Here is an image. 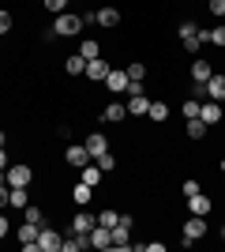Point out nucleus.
<instances>
[{
  "label": "nucleus",
  "instance_id": "f257e3e1",
  "mask_svg": "<svg viewBox=\"0 0 225 252\" xmlns=\"http://www.w3.org/2000/svg\"><path fill=\"white\" fill-rule=\"evenodd\" d=\"M176 34H180V45L188 53H199V49H203V42H206V31H199V23H192V19H184Z\"/></svg>",
  "mask_w": 225,
  "mask_h": 252
},
{
  "label": "nucleus",
  "instance_id": "f03ea898",
  "mask_svg": "<svg viewBox=\"0 0 225 252\" xmlns=\"http://www.w3.org/2000/svg\"><path fill=\"white\" fill-rule=\"evenodd\" d=\"M83 31V15H75V11H60L53 23V34L56 38H75V34Z\"/></svg>",
  "mask_w": 225,
  "mask_h": 252
},
{
  "label": "nucleus",
  "instance_id": "7ed1b4c3",
  "mask_svg": "<svg viewBox=\"0 0 225 252\" xmlns=\"http://www.w3.org/2000/svg\"><path fill=\"white\" fill-rule=\"evenodd\" d=\"M206 237V215H192V219L184 222V241L180 245H195Z\"/></svg>",
  "mask_w": 225,
  "mask_h": 252
},
{
  "label": "nucleus",
  "instance_id": "20e7f679",
  "mask_svg": "<svg viewBox=\"0 0 225 252\" xmlns=\"http://www.w3.org/2000/svg\"><path fill=\"white\" fill-rule=\"evenodd\" d=\"M131 226H135V219L120 215V222L113 226V249H131Z\"/></svg>",
  "mask_w": 225,
  "mask_h": 252
},
{
  "label": "nucleus",
  "instance_id": "39448f33",
  "mask_svg": "<svg viewBox=\"0 0 225 252\" xmlns=\"http://www.w3.org/2000/svg\"><path fill=\"white\" fill-rule=\"evenodd\" d=\"M4 177H8V185H11V189H26V185L34 181V169L19 162V166H8V169H4Z\"/></svg>",
  "mask_w": 225,
  "mask_h": 252
},
{
  "label": "nucleus",
  "instance_id": "423d86ee",
  "mask_svg": "<svg viewBox=\"0 0 225 252\" xmlns=\"http://www.w3.org/2000/svg\"><path fill=\"white\" fill-rule=\"evenodd\" d=\"M128 72H120V68H109V75H105V87L113 91V94H128Z\"/></svg>",
  "mask_w": 225,
  "mask_h": 252
},
{
  "label": "nucleus",
  "instance_id": "0eeeda50",
  "mask_svg": "<svg viewBox=\"0 0 225 252\" xmlns=\"http://www.w3.org/2000/svg\"><path fill=\"white\" fill-rule=\"evenodd\" d=\"M38 233H42V226H34V222H23V226H19L23 252H34V249H38Z\"/></svg>",
  "mask_w": 225,
  "mask_h": 252
},
{
  "label": "nucleus",
  "instance_id": "6e6552de",
  "mask_svg": "<svg viewBox=\"0 0 225 252\" xmlns=\"http://www.w3.org/2000/svg\"><path fill=\"white\" fill-rule=\"evenodd\" d=\"M60 245H64V237H60L56 230H45V226H42V233H38V249H42V252H60Z\"/></svg>",
  "mask_w": 225,
  "mask_h": 252
},
{
  "label": "nucleus",
  "instance_id": "1a4fd4ad",
  "mask_svg": "<svg viewBox=\"0 0 225 252\" xmlns=\"http://www.w3.org/2000/svg\"><path fill=\"white\" fill-rule=\"evenodd\" d=\"M199 117H203L206 125H218V121H222V102H214V98H203V105H199Z\"/></svg>",
  "mask_w": 225,
  "mask_h": 252
},
{
  "label": "nucleus",
  "instance_id": "9d476101",
  "mask_svg": "<svg viewBox=\"0 0 225 252\" xmlns=\"http://www.w3.org/2000/svg\"><path fill=\"white\" fill-rule=\"evenodd\" d=\"M64 158H68V166H79V169L94 162V158H90V151H86V147H79V143H75V147H68V151H64Z\"/></svg>",
  "mask_w": 225,
  "mask_h": 252
},
{
  "label": "nucleus",
  "instance_id": "9b49d317",
  "mask_svg": "<svg viewBox=\"0 0 225 252\" xmlns=\"http://www.w3.org/2000/svg\"><path fill=\"white\" fill-rule=\"evenodd\" d=\"M105 75H109V64L101 61V57L86 61V79H94V83H105Z\"/></svg>",
  "mask_w": 225,
  "mask_h": 252
},
{
  "label": "nucleus",
  "instance_id": "f8f14e48",
  "mask_svg": "<svg viewBox=\"0 0 225 252\" xmlns=\"http://www.w3.org/2000/svg\"><path fill=\"white\" fill-rule=\"evenodd\" d=\"M124 117H128V105L124 102H109L105 109H101V121H105V125H117V121H124Z\"/></svg>",
  "mask_w": 225,
  "mask_h": 252
},
{
  "label": "nucleus",
  "instance_id": "ddd939ff",
  "mask_svg": "<svg viewBox=\"0 0 225 252\" xmlns=\"http://www.w3.org/2000/svg\"><path fill=\"white\" fill-rule=\"evenodd\" d=\"M86 237H90V245H94V249H113V230H105V226H94Z\"/></svg>",
  "mask_w": 225,
  "mask_h": 252
},
{
  "label": "nucleus",
  "instance_id": "4468645a",
  "mask_svg": "<svg viewBox=\"0 0 225 252\" xmlns=\"http://www.w3.org/2000/svg\"><path fill=\"white\" fill-rule=\"evenodd\" d=\"M147 109H150V98L143 94H128V117H147Z\"/></svg>",
  "mask_w": 225,
  "mask_h": 252
},
{
  "label": "nucleus",
  "instance_id": "2eb2a0df",
  "mask_svg": "<svg viewBox=\"0 0 225 252\" xmlns=\"http://www.w3.org/2000/svg\"><path fill=\"white\" fill-rule=\"evenodd\" d=\"M203 87H206V98H214V102H225V75H210Z\"/></svg>",
  "mask_w": 225,
  "mask_h": 252
},
{
  "label": "nucleus",
  "instance_id": "dca6fc26",
  "mask_svg": "<svg viewBox=\"0 0 225 252\" xmlns=\"http://www.w3.org/2000/svg\"><path fill=\"white\" fill-rule=\"evenodd\" d=\"M94 226H98V219H94V215H86V211H79V215L72 219V233H90Z\"/></svg>",
  "mask_w": 225,
  "mask_h": 252
},
{
  "label": "nucleus",
  "instance_id": "f3484780",
  "mask_svg": "<svg viewBox=\"0 0 225 252\" xmlns=\"http://www.w3.org/2000/svg\"><path fill=\"white\" fill-rule=\"evenodd\" d=\"M83 147L90 151V158H98V155H105V151H109V143H105V136H101V132H94V136L83 139Z\"/></svg>",
  "mask_w": 225,
  "mask_h": 252
},
{
  "label": "nucleus",
  "instance_id": "a211bd4d",
  "mask_svg": "<svg viewBox=\"0 0 225 252\" xmlns=\"http://www.w3.org/2000/svg\"><path fill=\"white\" fill-rule=\"evenodd\" d=\"M210 75H214V68H210V61H192V79L195 83H206V79H210Z\"/></svg>",
  "mask_w": 225,
  "mask_h": 252
},
{
  "label": "nucleus",
  "instance_id": "6ab92c4d",
  "mask_svg": "<svg viewBox=\"0 0 225 252\" xmlns=\"http://www.w3.org/2000/svg\"><path fill=\"white\" fill-rule=\"evenodd\" d=\"M120 23V11L117 8H98V27H105V31H113Z\"/></svg>",
  "mask_w": 225,
  "mask_h": 252
},
{
  "label": "nucleus",
  "instance_id": "aec40b11",
  "mask_svg": "<svg viewBox=\"0 0 225 252\" xmlns=\"http://www.w3.org/2000/svg\"><path fill=\"white\" fill-rule=\"evenodd\" d=\"M188 211H192V215H206V211H210V200H206L203 192H195V196H188Z\"/></svg>",
  "mask_w": 225,
  "mask_h": 252
},
{
  "label": "nucleus",
  "instance_id": "412c9836",
  "mask_svg": "<svg viewBox=\"0 0 225 252\" xmlns=\"http://www.w3.org/2000/svg\"><path fill=\"white\" fill-rule=\"evenodd\" d=\"M23 222H34V226H45V211L34 207V203H26L23 207Z\"/></svg>",
  "mask_w": 225,
  "mask_h": 252
},
{
  "label": "nucleus",
  "instance_id": "4be33fe9",
  "mask_svg": "<svg viewBox=\"0 0 225 252\" xmlns=\"http://www.w3.org/2000/svg\"><path fill=\"white\" fill-rule=\"evenodd\" d=\"M64 72H68V75H83V72H86V61H83V53L68 57V61H64Z\"/></svg>",
  "mask_w": 225,
  "mask_h": 252
},
{
  "label": "nucleus",
  "instance_id": "5701e85b",
  "mask_svg": "<svg viewBox=\"0 0 225 252\" xmlns=\"http://www.w3.org/2000/svg\"><path fill=\"white\" fill-rule=\"evenodd\" d=\"M75 203H79V207H86V203H90V196H94V189H90V185H86V181H79V185H75Z\"/></svg>",
  "mask_w": 225,
  "mask_h": 252
},
{
  "label": "nucleus",
  "instance_id": "b1692460",
  "mask_svg": "<svg viewBox=\"0 0 225 252\" xmlns=\"http://www.w3.org/2000/svg\"><path fill=\"white\" fill-rule=\"evenodd\" d=\"M206 128H210V125H206L203 117H192V121H188V136H192V139H203Z\"/></svg>",
  "mask_w": 225,
  "mask_h": 252
},
{
  "label": "nucleus",
  "instance_id": "393cba45",
  "mask_svg": "<svg viewBox=\"0 0 225 252\" xmlns=\"http://www.w3.org/2000/svg\"><path fill=\"white\" fill-rule=\"evenodd\" d=\"M79 53H83V61H94V57H101V45H98L94 38H83V45H79Z\"/></svg>",
  "mask_w": 225,
  "mask_h": 252
},
{
  "label": "nucleus",
  "instance_id": "a878e982",
  "mask_svg": "<svg viewBox=\"0 0 225 252\" xmlns=\"http://www.w3.org/2000/svg\"><path fill=\"white\" fill-rule=\"evenodd\" d=\"M124 72H128V79H131V83H143V75H147V64H143V61H131L128 68H124Z\"/></svg>",
  "mask_w": 225,
  "mask_h": 252
},
{
  "label": "nucleus",
  "instance_id": "bb28decb",
  "mask_svg": "<svg viewBox=\"0 0 225 252\" xmlns=\"http://www.w3.org/2000/svg\"><path fill=\"white\" fill-rule=\"evenodd\" d=\"M117 222H120V211H113V207H109V211H101V215H98V226H105V230H113Z\"/></svg>",
  "mask_w": 225,
  "mask_h": 252
},
{
  "label": "nucleus",
  "instance_id": "cd10ccee",
  "mask_svg": "<svg viewBox=\"0 0 225 252\" xmlns=\"http://www.w3.org/2000/svg\"><path fill=\"white\" fill-rule=\"evenodd\" d=\"M94 162H98V169H101V173H113V169H117V158H113V151H105V155H98Z\"/></svg>",
  "mask_w": 225,
  "mask_h": 252
},
{
  "label": "nucleus",
  "instance_id": "c85d7f7f",
  "mask_svg": "<svg viewBox=\"0 0 225 252\" xmlns=\"http://www.w3.org/2000/svg\"><path fill=\"white\" fill-rule=\"evenodd\" d=\"M147 117H150V121H165V117H169V105H165V102H150Z\"/></svg>",
  "mask_w": 225,
  "mask_h": 252
},
{
  "label": "nucleus",
  "instance_id": "c756f323",
  "mask_svg": "<svg viewBox=\"0 0 225 252\" xmlns=\"http://www.w3.org/2000/svg\"><path fill=\"white\" fill-rule=\"evenodd\" d=\"M83 181L90 185V189H94V185H101V169H98V162H94V166H83Z\"/></svg>",
  "mask_w": 225,
  "mask_h": 252
},
{
  "label": "nucleus",
  "instance_id": "7c9ffc66",
  "mask_svg": "<svg viewBox=\"0 0 225 252\" xmlns=\"http://www.w3.org/2000/svg\"><path fill=\"white\" fill-rule=\"evenodd\" d=\"M206 42L218 45V49H225V27H214V31H206Z\"/></svg>",
  "mask_w": 225,
  "mask_h": 252
},
{
  "label": "nucleus",
  "instance_id": "2f4dec72",
  "mask_svg": "<svg viewBox=\"0 0 225 252\" xmlns=\"http://www.w3.org/2000/svg\"><path fill=\"white\" fill-rule=\"evenodd\" d=\"M199 105H203V102H199V98H188V102L180 105V113L188 117V121H192V117H199Z\"/></svg>",
  "mask_w": 225,
  "mask_h": 252
},
{
  "label": "nucleus",
  "instance_id": "473e14b6",
  "mask_svg": "<svg viewBox=\"0 0 225 252\" xmlns=\"http://www.w3.org/2000/svg\"><path fill=\"white\" fill-rule=\"evenodd\" d=\"M8 207H26V189H11V196H8Z\"/></svg>",
  "mask_w": 225,
  "mask_h": 252
},
{
  "label": "nucleus",
  "instance_id": "72a5a7b5",
  "mask_svg": "<svg viewBox=\"0 0 225 252\" xmlns=\"http://www.w3.org/2000/svg\"><path fill=\"white\" fill-rule=\"evenodd\" d=\"M45 8L53 11V15H60V11H68V0H42Z\"/></svg>",
  "mask_w": 225,
  "mask_h": 252
},
{
  "label": "nucleus",
  "instance_id": "f704fd0d",
  "mask_svg": "<svg viewBox=\"0 0 225 252\" xmlns=\"http://www.w3.org/2000/svg\"><path fill=\"white\" fill-rule=\"evenodd\" d=\"M11 31V11H0V34Z\"/></svg>",
  "mask_w": 225,
  "mask_h": 252
},
{
  "label": "nucleus",
  "instance_id": "c9c22d12",
  "mask_svg": "<svg viewBox=\"0 0 225 252\" xmlns=\"http://www.w3.org/2000/svg\"><path fill=\"white\" fill-rule=\"evenodd\" d=\"M210 11H214L218 19H222V15H225V0H210Z\"/></svg>",
  "mask_w": 225,
  "mask_h": 252
},
{
  "label": "nucleus",
  "instance_id": "e433bc0d",
  "mask_svg": "<svg viewBox=\"0 0 225 252\" xmlns=\"http://www.w3.org/2000/svg\"><path fill=\"white\" fill-rule=\"evenodd\" d=\"M199 192V181H184V196H195Z\"/></svg>",
  "mask_w": 225,
  "mask_h": 252
},
{
  "label": "nucleus",
  "instance_id": "4c0bfd02",
  "mask_svg": "<svg viewBox=\"0 0 225 252\" xmlns=\"http://www.w3.org/2000/svg\"><path fill=\"white\" fill-rule=\"evenodd\" d=\"M8 230H11V226H8V219L0 215V237H8Z\"/></svg>",
  "mask_w": 225,
  "mask_h": 252
},
{
  "label": "nucleus",
  "instance_id": "58836bf2",
  "mask_svg": "<svg viewBox=\"0 0 225 252\" xmlns=\"http://www.w3.org/2000/svg\"><path fill=\"white\" fill-rule=\"evenodd\" d=\"M4 169H8V155H4V151H0V173H4Z\"/></svg>",
  "mask_w": 225,
  "mask_h": 252
},
{
  "label": "nucleus",
  "instance_id": "ea45409f",
  "mask_svg": "<svg viewBox=\"0 0 225 252\" xmlns=\"http://www.w3.org/2000/svg\"><path fill=\"white\" fill-rule=\"evenodd\" d=\"M4 143H8V136H4V132H0V147H4Z\"/></svg>",
  "mask_w": 225,
  "mask_h": 252
},
{
  "label": "nucleus",
  "instance_id": "a19ab883",
  "mask_svg": "<svg viewBox=\"0 0 225 252\" xmlns=\"http://www.w3.org/2000/svg\"><path fill=\"white\" fill-rule=\"evenodd\" d=\"M222 173H225V158H222Z\"/></svg>",
  "mask_w": 225,
  "mask_h": 252
},
{
  "label": "nucleus",
  "instance_id": "79ce46f5",
  "mask_svg": "<svg viewBox=\"0 0 225 252\" xmlns=\"http://www.w3.org/2000/svg\"><path fill=\"white\" fill-rule=\"evenodd\" d=\"M222 237H225V230H222Z\"/></svg>",
  "mask_w": 225,
  "mask_h": 252
}]
</instances>
